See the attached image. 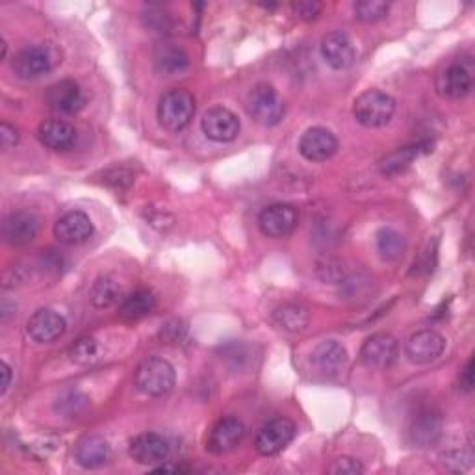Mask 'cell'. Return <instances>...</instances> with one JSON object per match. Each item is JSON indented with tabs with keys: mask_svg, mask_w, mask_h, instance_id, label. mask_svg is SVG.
<instances>
[{
	"mask_svg": "<svg viewBox=\"0 0 475 475\" xmlns=\"http://www.w3.org/2000/svg\"><path fill=\"white\" fill-rule=\"evenodd\" d=\"M275 323L288 333H301L309 325V310L301 305H282L273 312Z\"/></svg>",
	"mask_w": 475,
	"mask_h": 475,
	"instance_id": "28",
	"label": "cell"
},
{
	"mask_svg": "<svg viewBox=\"0 0 475 475\" xmlns=\"http://www.w3.org/2000/svg\"><path fill=\"white\" fill-rule=\"evenodd\" d=\"M202 134L216 143H229L234 141L240 134V119L234 112L225 106H214L206 110L201 119Z\"/></svg>",
	"mask_w": 475,
	"mask_h": 475,
	"instance_id": "6",
	"label": "cell"
},
{
	"mask_svg": "<svg viewBox=\"0 0 475 475\" xmlns=\"http://www.w3.org/2000/svg\"><path fill=\"white\" fill-rule=\"evenodd\" d=\"M293 10L303 21H314L321 13L323 6L319 3H316V0H303V3L293 4Z\"/></svg>",
	"mask_w": 475,
	"mask_h": 475,
	"instance_id": "35",
	"label": "cell"
},
{
	"mask_svg": "<svg viewBox=\"0 0 475 475\" xmlns=\"http://www.w3.org/2000/svg\"><path fill=\"white\" fill-rule=\"evenodd\" d=\"M438 94L448 99H464L473 89V71L466 64H452L436 82Z\"/></svg>",
	"mask_w": 475,
	"mask_h": 475,
	"instance_id": "18",
	"label": "cell"
},
{
	"mask_svg": "<svg viewBox=\"0 0 475 475\" xmlns=\"http://www.w3.org/2000/svg\"><path fill=\"white\" fill-rule=\"evenodd\" d=\"M62 59L56 47L49 43H40L22 49L13 59V71L22 80H34L49 75Z\"/></svg>",
	"mask_w": 475,
	"mask_h": 475,
	"instance_id": "5",
	"label": "cell"
},
{
	"mask_svg": "<svg viewBox=\"0 0 475 475\" xmlns=\"http://www.w3.org/2000/svg\"><path fill=\"white\" fill-rule=\"evenodd\" d=\"M444 349H445V338L433 329L414 333L405 344V353L408 356V361L414 364H429L440 359Z\"/></svg>",
	"mask_w": 475,
	"mask_h": 475,
	"instance_id": "13",
	"label": "cell"
},
{
	"mask_svg": "<svg viewBox=\"0 0 475 475\" xmlns=\"http://www.w3.org/2000/svg\"><path fill=\"white\" fill-rule=\"evenodd\" d=\"M121 286L112 277H99L89 288V301L95 309H110L121 301Z\"/></svg>",
	"mask_w": 475,
	"mask_h": 475,
	"instance_id": "27",
	"label": "cell"
},
{
	"mask_svg": "<svg viewBox=\"0 0 475 475\" xmlns=\"http://www.w3.org/2000/svg\"><path fill=\"white\" fill-rule=\"evenodd\" d=\"M66 329V318L52 309H41L34 312L26 323L28 336L38 344H50L58 338H62Z\"/></svg>",
	"mask_w": 475,
	"mask_h": 475,
	"instance_id": "12",
	"label": "cell"
},
{
	"mask_svg": "<svg viewBox=\"0 0 475 475\" xmlns=\"http://www.w3.org/2000/svg\"><path fill=\"white\" fill-rule=\"evenodd\" d=\"M297 223H300V214L291 204L284 202L265 206L258 216V227L267 238H284L297 229Z\"/></svg>",
	"mask_w": 475,
	"mask_h": 475,
	"instance_id": "7",
	"label": "cell"
},
{
	"mask_svg": "<svg viewBox=\"0 0 475 475\" xmlns=\"http://www.w3.org/2000/svg\"><path fill=\"white\" fill-rule=\"evenodd\" d=\"M19 143V130L3 121V125H0V147H3V151H10L12 147H15Z\"/></svg>",
	"mask_w": 475,
	"mask_h": 475,
	"instance_id": "36",
	"label": "cell"
},
{
	"mask_svg": "<svg viewBox=\"0 0 475 475\" xmlns=\"http://www.w3.org/2000/svg\"><path fill=\"white\" fill-rule=\"evenodd\" d=\"M246 110L253 117V121L262 127L279 125L286 113L284 101L270 84H256L251 89L246 99Z\"/></svg>",
	"mask_w": 475,
	"mask_h": 475,
	"instance_id": "4",
	"label": "cell"
},
{
	"mask_svg": "<svg viewBox=\"0 0 475 475\" xmlns=\"http://www.w3.org/2000/svg\"><path fill=\"white\" fill-rule=\"evenodd\" d=\"M329 471L333 475H361L364 473V466L361 464V461H356L353 457H340L333 462V466L329 468Z\"/></svg>",
	"mask_w": 475,
	"mask_h": 475,
	"instance_id": "34",
	"label": "cell"
},
{
	"mask_svg": "<svg viewBox=\"0 0 475 475\" xmlns=\"http://www.w3.org/2000/svg\"><path fill=\"white\" fill-rule=\"evenodd\" d=\"M94 232H95L94 221L89 220L87 214L80 211L67 212L54 225V236L58 238L59 244H66V246L84 244L94 236Z\"/></svg>",
	"mask_w": 475,
	"mask_h": 475,
	"instance_id": "17",
	"label": "cell"
},
{
	"mask_svg": "<svg viewBox=\"0 0 475 475\" xmlns=\"http://www.w3.org/2000/svg\"><path fill=\"white\" fill-rule=\"evenodd\" d=\"M375 244H377V253L384 262L398 260L405 253V247H407L405 238L390 227H384L377 232Z\"/></svg>",
	"mask_w": 475,
	"mask_h": 475,
	"instance_id": "29",
	"label": "cell"
},
{
	"mask_svg": "<svg viewBox=\"0 0 475 475\" xmlns=\"http://www.w3.org/2000/svg\"><path fill=\"white\" fill-rule=\"evenodd\" d=\"M45 101L49 110L56 115H75L85 103L80 85L73 80H59L52 84L45 95Z\"/></svg>",
	"mask_w": 475,
	"mask_h": 475,
	"instance_id": "15",
	"label": "cell"
},
{
	"mask_svg": "<svg viewBox=\"0 0 475 475\" xmlns=\"http://www.w3.org/2000/svg\"><path fill=\"white\" fill-rule=\"evenodd\" d=\"M246 436V426L242 420L234 418V416H227L221 418L208 435L206 448L214 455H225L232 452L236 445H240V442Z\"/></svg>",
	"mask_w": 475,
	"mask_h": 475,
	"instance_id": "16",
	"label": "cell"
},
{
	"mask_svg": "<svg viewBox=\"0 0 475 475\" xmlns=\"http://www.w3.org/2000/svg\"><path fill=\"white\" fill-rule=\"evenodd\" d=\"M0 370H3V372H0V373H3V384H0L3 389H0V394L4 396L8 392L10 386H12V368L6 363H3V364H0Z\"/></svg>",
	"mask_w": 475,
	"mask_h": 475,
	"instance_id": "40",
	"label": "cell"
},
{
	"mask_svg": "<svg viewBox=\"0 0 475 475\" xmlns=\"http://www.w3.org/2000/svg\"><path fill=\"white\" fill-rule=\"evenodd\" d=\"M459 386L464 392H470L473 389V359H470L462 368L459 377Z\"/></svg>",
	"mask_w": 475,
	"mask_h": 475,
	"instance_id": "38",
	"label": "cell"
},
{
	"mask_svg": "<svg viewBox=\"0 0 475 475\" xmlns=\"http://www.w3.org/2000/svg\"><path fill=\"white\" fill-rule=\"evenodd\" d=\"M176 382L175 368L169 361L160 359V356H148L134 373L136 389L148 398H162L167 396Z\"/></svg>",
	"mask_w": 475,
	"mask_h": 475,
	"instance_id": "1",
	"label": "cell"
},
{
	"mask_svg": "<svg viewBox=\"0 0 475 475\" xmlns=\"http://www.w3.org/2000/svg\"><path fill=\"white\" fill-rule=\"evenodd\" d=\"M433 147H435L433 141H418L416 145L399 148V151L389 155L381 162L382 175L392 176V175L403 173L412 164L414 158H418L420 155H426V153H433Z\"/></svg>",
	"mask_w": 475,
	"mask_h": 475,
	"instance_id": "24",
	"label": "cell"
},
{
	"mask_svg": "<svg viewBox=\"0 0 475 475\" xmlns=\"http://www.w3.org/2000/svg\"><path fill=\"white\" fill-rule=\"evenodd\" d=\"M190 66V58L184 49L176 45H162L155 54V67L160 75L175 76L178 73L186 71Z\"/></svg>",
	"mask_w": 475,
	"mask_h": 475,
	"instance_id": "25",
	"label": "cell"
},
{
	"mask_svg": "<svg viewBox=\"0 0 475 475\" xmlns=\"http://www.w3.org/2000/svg\"><path fill=\"white\" fill-rule=\"evenodd\" d=\"M312 361L323 373L336 375L347 364V351L336 340H325L314 349Z\"/></svg>",
	"mask_w": 475,
	"mask_h": 475,
	"instance_id": "22",
	"label": "cell"
},
{
	"mask_svg": "<svg viewBox=\"0 0 475 475\" xmlns=\"http://www.w3.org/2000/svg\"><path fill=\"white\" fill-rule=\"evenodd\" d=\"M69 359L78 366L94 364L99 359V342L92 336H82L69 347Z\"/></svg>",
	"mask_w": 475,
	"mask_h": 475,
	"instance_id": "30",
	"label": "cell"
},
{
	"mask_svg": "<svg viewBox=\"0 0 475 475\" xmlns=\"http://www.w3.org/2000/svg\"><path fill=\"white\" fill-rule=\"evenodd\" d=\"M129 453L138 464L158 466L167 461L171 445L158 433H141L130 440Z\"/></svg>",
	"mask_w": 475,
	"mask_h": 475,
	"instance_id": "10",
	"label": "cell"
},
{
	"mask_svg": "<svg viewBox=\"0 0 475 475\" xmlns=\"http://www.w3.org/2000/svg\"><path fill=\"white\" fill-rule=\"evenodd\" d=\"M157 309V297L151 290H136L121 301L119 314L127 319H141L148 314H153Z\"/></svg>",
	"mask_w": 475,
	"mask_h": 475,
	"instance_id": "26",
	"label": "cell"
},
{
	"mask_svg": "<svg viewBox=\"0 0 475 475\" xmlns=\"http://www.w3.org/2000/svg\"><path fill=\"white\" fill-rule=\"evenodd\" d=\"M87 408H89V399L78 390H69L59 396L56 401V410L66 416V418H78V416H82Z\"/></svg>",
	"mask_w": 475,
	"mask_h": 475,
	"instance_id": "31",
	"label": "cell"
},
{
	"mask_svg": "<svg viewBox=\"0 0 475 475\" xmlns=\"http://www.w3.org/2000/svg\"><path fill=\"white\" fill-rule=\"evenodd\" d=\"M195 115V97L188 89H169L158 103V121L169 132L186 129Z\"/></svg>",
	"mask_w": 475,
	"mask_h": 475,
	"instance_id": "3",
	"label": "cell"
},
{
	"mask_svg": "<svg viewBox=\"0 0 475 475\" xmlns=\"http://www.w3.org/2000/svg\"><path fill=\"white\" fill-rule=\"evenodd\" d=\"M295 436V426L288 418H273L267 422L255 438V448L260 455L272 457L281 453Z\"/></svg>",
	"mask_w": 475,
	"mask_h": 475,
	"instance_id": "8",
	"label": "cell"
},
{
	"mask_svg": "<svg viewBox=\"0 0 475 475\" xmlns=\"http://www.w3.org/2000/svg\"><path fill=\"white\" fill-rule=\"evenodd\" d=\"M297 148H300V155L309 162H325L336 155L338 139L331 130L323 127H312L301 136Z\"/></svg>",
	"mask_w": 475,
	"mask_h": 475,
	"instance_id": "11",
	"label": "cell"
},
{
	"mask_svg": "<svg viewBox=\"0 0 475 475\" xmlns=\"http://www.w3.org/2000/svg\"><path fill=\"white\" fill-rule=\"evenodd\" d=\"M399 354L398 340L389 333H377L370 336L361 349V361L373 370L390 368Z\"/></svg>",
	"mask_w": 475,
	"mask_h": 475,
	"instance_id": "9",
	"label": "cell"
},
{
	"mask_svg": "<svg viewBox=\"0 0 475 475\" xmlns=\"http://www.w3.org/2000/svg\"><path fill=\"white\" fill-rule=\"evenodd\" d=\"M390 4L381 0H361L354 4V17L363 22H377L389 13Z\"/></svg>",
	"mask_w": 475,
	"mask_h": 475,
	"instance_id": "32",
	"label": "cell"
},
{
	"mask_svg": "<svg viewBox=\"0 0 475 475\" xmlns=\"http://www.w3.org/2000/svg\"><path fill=\"white\" fill-rule=\"evenodd\" d=\"M442 418L435 412H420L410 426V438L418 448H431L442 438Z\"/></svg>",
	"mask_w": 475,
	"mask_h": 475,
	"instance_id": "23",
	"label": "cell"
},
{
	"mask_svg": "<svg viewBox=\"0 0 475 475\" xmlns=\"http://www.w3.org/2000/svg\"><path fill=\"white\" fill-rule=\"evenodd\" d=\"M40 221L30 212H12L3 221V238L10 246H24L30 244L38 236Z\"/></svg>",
	"mask_w": 475,
	"mask_h": 475,
	"instance_id": "19",
	"label": "cell"
},
{
	"mask_svg": "<svg viewBox=\"0 0 475 475\" xmlns=\"http://www.w3.org/2000/svg\"><path fill=\"white\" fill-rule=\"evenodd\" d=\"M153 471L155 473H184V471H190V468L181 466V464H166V462H162Z\"/></svg>",
	"mask_w": 475,
	"mask_h": 475,
	"instance_id": "39",
	"label": "cell"
},
{
	"mask_svg": "<svg viewBox=\"0 0 475 475\" xmlns=\"http://www.w3.org/2000/svg\"><path fill=\"white\" fill-rule=\"evenodd\" d=\"M38 138L50 151H69L76 141V129L64 119H47L38 127Z\"/></svg>",
	"mask_w": 475,
	"mask_h": 475,
	"instance_id": "20",
	"label": "cell"
},
{
	"mask_svg": "<svg viewBox=\"0 0 475 475\" xmlns=\"http://www.w3.org/2000/svg\"><path fill=\"white\" fill-rule=\"evenodd\" d=\"M442 464L445 470H452V471H466L470 466H471V453L466 452V450H453V452H448L444 453L440 457Z\"/></svg>",
	"mask_w": 475,
	"mask_h": 475,
	"instance_id": "33",
	"label": "cell"
},
{
	"mask_svg": "<svg viewBox=\"0 0 475 475\" xmlns=\"http://www.w3.org/2000/svg\"><path fill=\"white\" fill-rule=\"evenodd\" d=\"M147 28L155 30V32H166V30L169 28L167 17L162 15V12H151L147 15Z\"/></svg>",
	"mask_w": 475,
	"mask_h": 475,
	"instance_id": "37",
	"label": "cell"
},
{
	"mask_svg": "<svg viewBox=\"0 0 475 475\" xmlns=\"http://www.w3.org/2000/svg\"><path fill=\"white\" fill-rule=\"evenodd\" d=\"M321 56L336 71L351 67L356 59V49L351 38L342 30H333L321 40Z\"/></svg>",
	"mask_w": 475,
	"mask_h": 475,
	"instance_id": "14",
	"label": "cell"
},
{
	"mask_svg": "<svg viewBox=\"0 0 475 475\" xmlns=\"http://www.w3.org/2000/svg\"><path fill=\"white\" fill-rule=\"evenodd\" d=\"M75 459L85 470H97L112 461V448L103 436H84L76 444Z\"/></svg>",
	"mask_w": 475,
	"mask_h": 475,
	"instance_id": "21",
	"label": "cell"
},
{
	"mask_svg": "<svg viewBox=\"0 0 475 475\" xmlns=\"http://www.w3.org/2000/svg\"><path fill=\"white\" fill-rule=\"evenodd\" d=\"M396 113V101L381 89H368L353 103V117L366 129H381L390 123Z\"/></svg>",
	"mask_w": 475,
	"mask_h": 475,
	"instance_id": "2",
	"label": "cell"
}]
</instances>
